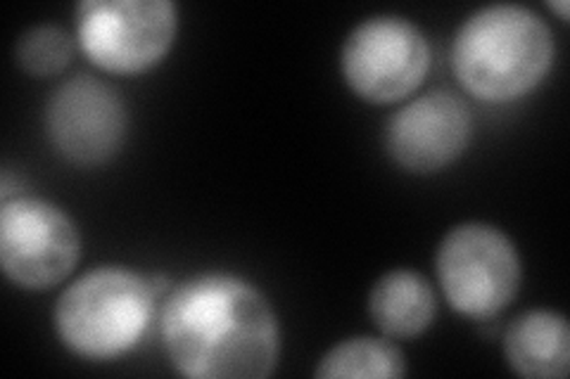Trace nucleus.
Wrapping results in <instances>:
<instances>
[{"label": "nucleus", "instance_id": "obj_4", "mask_svg": "<svg viewBox=\"0 0 570 379\" xmlns=\"http://www.w3.org/2000/svg\"><path fill=\"white\" fill-rule=\"evenodd\" d=\"M435 270L452 309L485 320L502 313L519 295L523 268L519 249L497 226L469 221L444 232Z\"/></svg>", "mask_w": 570, "mask_h": 379}, {"label": "nucleus", "instance_id": "obj_3", "mask_svg": "<svg viewBox=\"0 0 570 379\" xmlns=\"http://www.w3.org/2000/svg\"><path fill=\"white\" fill-rule=\"evenodd\" d=\"M157 299L150 278L121 266H100L60 295L52 322L67 351L86 360H115L148 332Z\"/></svg>", "mask_w": 570, "mask_h": 379}, {"label": "nucleus", "instance_id": "obj_2", "mask_svg": "<svg viewBox=\"0 0 570 379\" xmlns=\"http://www.w3.org/2000/svg\"><path fill=\"white\" fill-rule=\"evenodd\" d=\"M554 33L538 12L515 3L475 10L452 43V69L471 96L485 102L519 100L554 62Z\"/></svg>", "mask_w": 570, "mask_h": 379}, {"label": "nucleus", "instance_id": "obj_5", "mask_svg": "<svg viewBox=\"0 0 570 379\" xmlns=\"http://www.w3.org/2000/svg\"><path fill=\"white\" fill-rule=\"evenodd\" d=\"M178 8L171 0H83L77 8V43L110 74H140L167 58L176 41Z\"/></svg>", "mask_w": 570, "mask_h": 379}, {"label": "nucleus", "instance_id": "obj_12", "mask_svg": "<svg viewBox=\"0 0 570 379\" xmlns=\"http://www.w3.org/2000/svg\"><path fill=\"white\" fill-rule=\"evenodd\" d=\"M314 375L318 379H400L406 375V358L385 337H350L321 356Z\"/></svg>", "mask_w": 570, "mask_h": 379}, {"label": "nucleus", "instance_id": "obj_6", "mask_svg": "<svg viewBox=\"0 0 570 379\" xmlns=\"http://www.w3.org/2000/svg\"><path fill=\"white\" fill-rule=\"evenodd\" d=\"M341 69L352 93L362 100L373 104L400 102L428 77L431 43L406 17H366L347 33Z\"/></svg>", "mask_w": 570, "mask_h": 379}, {"label": "nucleus", "instance_id": "obj_14", "mask_svg": "<svg viewBox=\"0 0 570 379\" xmlns=\"http://www.w3.org/2000/svg\"><path fill=\"white\" fill-rule=\"evenodd\" d=\"M549 8L559 10V12H561V17H563V20H566V17H568V3H566V0H559V3H549Z\"/></svg>", "mask_w": 570, "mask_h": 379}, {"label": "nucleus", "instance_id": "obj_9", "mask_svg": "<svg viewBox=\"0 0 570 379\" xmlns=\"http://www.w3.org/2000/svg\"><path fill=\"white\" fill-rule=\"evenodd\" d=\"M471 136L469 104L448 90H431L390 117L385 148L404 171L435 173L466 152Z\"/></svg>", "mask_w": 570, "mask_h": 379}, {"label": "nucleus", "instance_id": "obj_11", "mask_svg": "<svg viewBox=\"0 0 570 379\" xmlns=\"http://www.w3.org/2000/svg\"><path fill=\"white\" fill-rule=\"evenodd\" d=\"M435 311L433 285L409 268L387 270L368 292V316L392 339L423 335L433 325Z\"/></svg>", "mask_w": 570, "mask_h": 379}, {"label": "nucleus", "instance_id": "obj_10", "mask_svg": "<svg viewBox=\"0 0 570 379\" xmlns=\"http://www.w3.org/2000/svg\"><path fill=\"white\" fill-rule=\"evenodd\" d=\"M509 368L528 379H563L570 370L568 320L549 309H532L513 318L504 332Z\"/></svg>", "mask_w": 570, "mask_h": 379}, {"label": "nucleus", "instance_id": "obj_8", "mask_svg": "<svg viewBox=\"0 0 570 379\" xmlns=\"http://www.w3.org/2000/svg\"><path fill=\"white\" fill-rule=\"evenodd\" d=\"M127 126L121 96L110 83L88 74L65 81L46 104L50 146L79 167L110 161L124 146Z\"/></svg>", "mask_w": 570, "mask_h": 379}, {"label": "nucleus", "instance_id": "obj_13", "mask_svg": "<svg viewBox=\"0 0 570 379\" xmlns=\"http://www.w3.org/2000/svg\"><path fill=\"white\" fill-rule=\"evenodd\" d=\"M14 56L31 77H52L75 58V39L58 24H39L24 31L17 41Z\"/></svg>", "mask_w": 570, "mask_h": 379}, {"label": "nucleus", "instance_id": "obj_1", "mask_svg": "<svg viewBox=\"0 0 570 379\" xmlns=\"http://www.w3.org/2000/svg\"><path fill=\"white\" fill-rule=\"evenodd\" d=\"M159 337L169 363L193 379H264L281 358L272 301L249 280L224 270L174 287L159 311Z\"/></svg>", "mask_w": 570, "mask_h": 379}, {"label": "nucleus", "instance_id": "obj_7", "mask_svg": "<svg viewBox=\"0 0 570 379\" xmlns=\"http://www.w3.org/2000/svg\"><path fill=\"white\" fill-rule=\"evenodd\" d=\"M81 235L71 216L41 197H10L0 209V263L24 290H50L71 276Z\"/></svg>", "mask_w": 570, "mask_h": 379}]
</instances>
